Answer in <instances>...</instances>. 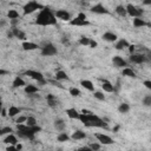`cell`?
<instances>
[{
    "mask_svg": "<svg viewBox=\"0 0 151 151\" xmlns=\"http://www.w3.org/2000/svg\"><path fill=\"white\" fill-rule=\"evenodd\" d=\"M36 24L39 26H52L57 24V17L56 14L50 9L48 7H44L40 9V13L36 19Z\"/></svg>",
    "mask_w": 151,
    "mask_h": 151,
    "instance_id": "cell-1",
    "label": "cell"
},
{
    "mask_svg": "<svg viewBox=\"0 0 151 151\" xmlns=\"http://www.w3.org/2000/svg\"><path fill=\"white\" fill-rule=\"evenodd\" d=\"M79 120L82 122L85 126L87 128H91V126H96V128H105L106 124L104 123L103 119H100L98 116H96L93 112L91 113H80V117H79Z\"/></svg>",
    "mask_w": 151,
    "mask_h": 151,
    "instance_id": "cell-2",
    "label": "cell"
},
{
    "mask_svg": "<svg viewBox=\"0 0 151 151\" xmlns=\"http://www.w3.org/2000/svg\"><path fill=\"white\" fill-rule=\"evenodd\" d=\"M44 6L40 5L39 3H37L36 0H31V1H28L24 8H23V12H24V15H27V14H31L33 12H36L37 9H43Z\"/></svg>",
    "mask_w": 151,
    "mask_h": 151,
    "instance_id": "cell-3",
    "label": "cell"
},
{
    "mask_svg": "<svg viewBox=\"0 0 151 151\" xmlns=\"http://www.w3.org/2000/svg\"><path fill=\"white\" fill-rule=\"evenodd\" d=\"M25 74H26L27 77H30V78H32V79L37 80V82L40 83V84H45V83H46L45 79H44L43 73H40V72H38V71H33V70H27V71L25 72Z\"/></svg>",
    "mask_w": 151,
    "mask_h": 151,
    "instance_id": "cell-4",
    "label": "cell"
},
{
    "mask_svg": "<svg viewBox=\"0 0 151 151\" xmlns=\"http://www.w3.org/2000/svg\"><path fill=\"white\" fill-rule=\"evenodd\" d=\"M126 11H128V14L130 17H132V18H138V17H142L143 15V11H142V9L136 7L132 4H129L126 6Z\"/></svg>",
    "mask_w": 151,
    "mask_h": 151,
    "instance_id": "cell-5",
    "label": "cell"
},
{
    "mask_svg": "<svg viewBox=\"0 0 151 151\" xmlns=\"http://www.w3.org/2000/svg\"><path fill=\"white\" fill-rule=\"evenodd\" d=\"M57 47L53 44H46L43 48H42V54L45 57H51V56H56L57 54Z\"/></svg>",
    "mask_w": 151,
    "mask_h": 151,
    "instance_id": "cell-6",
    "label": "cell"
},
{
    "mask_svg": "<svg viewBox=\"0 0 151 151\" xmlns=\"http://www.w3.org/2000/svg\"><path fill=\"white\" fill-rule=\"evenodd\" d=\"M96 138L98 139V142L100 144H104V145H110V144H113V139L104 134H96Z\"/></svg>",
    "mask_w": 151,
    "mask_h": 151,
    "instance_id": "cell-7",
    "label": "cell"
},
{
    "mask_svg": "<svg viewBox=\"0 0 151 151\" xmlns=\"http://www.w3.org/2000/svg\"><path fill=\"white\" fill-rule=\"evenodd\" d=\"M91 12L96 14H110V11L103 5V4H97L91 7Z\"/></svg>",
    "mask_w": 151,
    "mask_h": 151,
    "instance_id": "cell-8",
    "label": "cell"
},
{
    "mask_svg": "<svg viewBox=\"0 0 151 151\" xmlns=\"http://www.w3.org/2000/svg\"><path fill=\"white\" fill-rule=\"evenodd\" d=\"M56 17L60 20H63V21H70L71 20V14H70L66 9H58L56 11Z\"/></svg>",
    "mask_w": 151,
    "mask_h": 151,
    "instance_id": "cell-9",
    "label": "cell"
},
{
    "mask_svg": "<svg viewBox=\"0 0 151 151\" xmlns=\"http://www.w3.org/2000/svg\"><path fill=\"white\" fill-rule=\"evenodd\" d=\"M68 23H70V25H72V26H89L90 25V23L87 21V20H84L82 18H79L78 15L74 19H71Z\"/></svg>",
    "mask_w": 151,
    "mask_h": 151,
    "instance_id": "cell-10",
    "label": "cell"
},
{
    "mask_svg": "<svg viewBox=\"0 0 151 151\" xmlns=\"http://www.w3.org/2000/svg\"><path fill=\"white\" fill-rule=\"evenodd\" d=\"M146 60L144 54H134L131 53V57H130V62L135 63V64H142Z\"/></svg>",
    "mask_w": 151,
    "mask_h": 151,
    "instance_id": "cell-11",
    "label": "cell"
},
{
    "mask_svg": "<svg viewBox=\"0 0 151 151\" xmlns=\"http://www.w3.org/2000/svg\"><path fill=\"white\" fill-rule=\"evenodd\" d=\"M112 63H113V65L116 67H125V66H128V63L120 56H115L112 58Z\"/></svg>",
    "mask_w": 151,
    "mask_h": 151,
    "instance_id": "cell-12",
    "label": "cell"
},
{
    "mask_svg": "<svg viewBox=\"0 0 151 151\" xmlns=\"http://www.w3.org/2000/svg\"><path fill=\"white\" fill-rule=\"evenodd\" d=\"M12 33H13V36H14L15 38H18V39H20V40H25V39H26V34L21 31V30H19V28L15 27V26H12Z\"/></svg>",
    "mask_w": 151,
    "mask_h": 151,
    "instance_id": "cell-13",
    "label": "cell"
},
{
    "mask_svg": "<svg viewBox=\"0 0 151 151\" xmlns=\"http://www.w3.org/2000/svg\"><path fill=\"white\" fill-rule=\"evenodd\" d=\"M3 142L5 143V144H9V145H17L18 144V139H17V137L14 136V135H12V134H9Z\"/></svg>",
    "mask_w": 151,
    "mask_h": 151,
    "instance_id": "cell-14",
    "label": "cell"
},
{
    "mask_svg": "<svg viewBox=\"0 0 151 151\" xmlns=\"http://www.w3.org/2000/svg\"><path fill=\"white\" fill-rule=\"evenodd\" d=\"M71 138L73 140H80V139H84L86 138V134L84 131H82V130H77V131H74L71 136Z\"/></svg>",
    "mask_w": 151,
    "mask_h": 151,
    "instance_id": "cell-15",
    "label": "cell"
},
{
    "mask_svg": "<svg viewBox=\"0 0 151 151\" xmlns=\"http://www.w3.org/2000/svg\"><path fill=\"white\" fill-rule=\"evenodd\" d=\"M39 46L32 42H24L23 43V48L25 51H33V50H37Z\"/></svg>",
    "mask_w": 151,
    "mask_h": 151,
    "instance_id": "cell-16",
    "label": "cell"
},
{
    "mask_svg": "<svg viewBox=\"0 0 151 151\" xmlns=\"http://www.w3.org/2000/svg\"><path fill=\"white\" fill-rule=\"evenodd\" d=\"M129 46H130V44H129V42L126 39H120V40H118V43L115 45V48L116 50H124V48H126Z\"/></svg>",
    "mask_w": 151,
    "mask_h": 151,
    "instance_id": "cell-17",
    "label": "cell"
},
{
    "mask_svg": "<svg viewBox=\"0 0 151 151\" xmlns=\"http://www.w3.org/2000/svg\"><path fill=\"white\" fill-rule=\"evenodd\" d=\"M66 115L71 118V119H79V117H80V113L77 111L76 109H67L66 110Z\"/></svg>",
    "mask_w": 151,
    "mask_h": 151,
    "instance_id": "cell-18",
    "label": "cell"
},
{
    "mask_svg": "<svg viewBox=\"0 0 151 151\" xmlns=\"http://www.w3.org/2000/svg\"><path fill=\"white\" fill-rule=\"evenodd\" d=\"M80 85H82L84 89H86L87 91H91V92H93L95 91V85L92 84V82H90V80H82L80 82Z\"/></svg>",
    "mask_w": 151,
    "mask_h": 151,
    "instance_id": "cell-19",
    "label": "cell"
},
{
    "mask_svg": "<svg viewBox=\"0 0 151 151\" xmlns=\"http://www.w3.org/2000/svg\"><path fill=\"white\" fill-rule=\"evenodd\" d=\"M102 87L105 92H113L115 91V86L109 82V80H103V84H102Z\"/></svg>",
    "mask_w": 151,
    "mask_h": 151,
    "instance_id": "cell-20",
    "label": "cell"
},
{
    "mask_svg": "<svg viewBox=\"0 0 151 151\" xmlns=\"http://www.w3.org/2000/svg\"><path fill=\"white\" fill-rule=\"evenodd\" d=\"M117 38H118V37H117L115 33H112V32H105V33L103 34V39L106 40V42H110V43L116 42Z\"/></svg>",
    "mask_w": 151,
    "mask_h": 151,
    "instance_id": "cell-21",
    "label": "cell"
},
{
    "mask_svg": "<svg viewBox=\"0 0 151 151\" xmlns=\"http://www.w3.org/2000/svg\"><path fill=\"white\" fill-rule=\"evenodd\" d=\"M123 76L125 77H129V78H136V73L132 68H130V67H124L123 68Z\"/></svg>",
    "mask_w": 151,
    "mask_h": 151,
    "instance_id": "cell-22",
    "label": "cell"
},
{
    "mask_svg": "<svg viewBox=\"0 0 151 151\" xmlns=\"http://www.w3.org/2000/svg\"><path fill=\"white\" fill-rule=\"evenodd\" d=\"M148 23L144 21V19H142V17H138V18H135L134 19V26L135 27H144L146 26Z\"/></svg>",
    "mask_w": 151,
    "mask_h": 151,
    "instance_id": "cell-23",
    "label": "cell"
},
{
    "mask_svg": "<svg viewBox=\"0 0 151 151\" xmlns=\"http://www.w3.org/2000/svg\"><path fill=\"white\" fill-rule=\"evenodd\" d=\"M38 91H39V89L37 86H34V85H26L25 86V92L27 95H34Z\"/></svg>",
    "mask_w": 151,
    "mask_h": 151,
    "instance_id": "cell-24",
    "label": "cell"
},
{
    "mask_svg": "<svg viewBox=\"0 0 151 151\" xmlns=\"http://www.w3.org/2000/svg\"><path fill=\"white\" fill-rule=\"evenodd\" d=\"M21 86H25V82H24V79L23 78H20L19 76L14 78L13 80V87L17 89V87H21Z\"/></svg>",
    "mask_w": 151,
    "mask_h": 151,
    "instance_id": "cell-25",
    "label": "cell"
},
{
    "mask_svg": "<svg viewBox=\"0 0 151 151\" xmlns=\"http://www.w3.org/2000/svg\"><path fill=\"white\" fill-rule=\"evenodd\" d=\"M56 79L57 80H68V76L66 74V72H64L63 70H59L56 73Z\"/></svg>",
    "mask_w": 151,
    "mask_h": 151,
    "instance_id": "cell-26",
    "label": "cell"
},
{
    "mask_svg": "<svg viewBox=\"0 0 151 151\" xmlns=\"http://www.w3.org/2000/svg\"><path fill=\"white\" fill-rule=\"evenodd\" d=\"M116 13L120 17H125L128 14V11H126V7H124L123 5H118L116 7Z\"/></svg>",
    "mask_w": 151,
    "mask_h": 151,
    "instance_id": "cell-27",
    "label": "cell"
},
{
    "mask_svg": "<svg viewBox=\"0 0 151 151\" xmlns=\"http://www.w3.org/2000/svg\"><path fill=\"white\" fill-rule=\"evenodd\" d=\"M19 113H20V109L19 107H17L14 105L9 106V109H8V116L9 117H14V116H17Z\"/></svg>",
    "mask_w": 151,
    "mask_h": 151,
    "instance_id": "cell-28",
    "label": "cell"
},
{
    "mask_svg": "<svg viewBox=\"0 0 151 151\" xmlns=\"http://www.w3.org/2000/svg\"><path fill=\"white\" fill-rule=\"evenodd\" d=\"M54 128L58 130V131H63V130L65 129V123L63 119H57L54 122Z\"/></svg>",
    "mask_w": 151,
    "mask_h": 151,
    "instance_id": "cell-29",
    "label": "cell"
},
{
    "mask_svg": "<svg viewBox=\"0 0 151 151\" xmlns=\"http://www.w3.org/2000/svg\"><path fill=\"white\" fill-rule=\"evenodd\" d=\"M47 104L51 107L57 106V98L53 95H47Z\"/></svg>",
    "mask_w": 151,
    "mask_h": 151,
    "instance_id": "cell-30",
    "label": "cell"
},
{
    "mask_svg": "<svg viewBox=\"0 0 151 151\" xmlns=\"http://www.w3.org/2000/svg\"><path fill=\"white\" fill-rule=\"evenodd\" d=\"M118 111H119L120 113H128V112L130 111V105L126 104V103L120 104V105L118 106Z\"/></svg>",
    "mask_w": 151,
    "mask_h": 151,
    "instance_id": "cell-31",
    "label": "cell"
},
{
    "mask_svg": "<svg viewBox=\"0 0 151 151\" xmlns=\"http://www.w3.org/2000/svg\"><path fill=\"white\" fill-rule=\"evenodd\" d=\"M58 139V142H67V140L70 139V136L66 134V132H60L57 137Z\"/></svg>",
    "mask_w": 151,
    "mask_h": 151,
    "instance_id": "cell-32",
    "label": "cell"
},
{
    "mask_svg": "<svg viewBox=\"0 0 151 151\" xmlns=\"http://www.w3.org/2000/svg\"><path fill=\"white\" fill-rule=\"evenodd\" d=\"M7 17L9 20H12V19H18L19 18V13L15 11V9H9L8 13H7Z\"/></svg>",
    "mask_w": 151,
    "mask_h": 151,
    "instance_id": "cell-33",
    "label": "cell"
},
{
    "mask_svg": "<svg viewBox=\"0 0 151 151\" xmlns=\"http://www.w3.org/2000/svg\"><path fill=\"white\" fill-rule=\"evenodd\" d=\"M90 42H91V39L87 37H80L79 39V44L83 46H90Z\"/></svg>",
    "mask_w": 151,
    "mask_h": 151,
    "instance_id": "cell-34",
    "label": "cell"
},
{
    "mask_svg": "<svg viewBox=\"0 0 151 151\" xmlns=\"http://www.w3.org/2000/svg\"><path fill=\"white\" fill-rule=\"evenodd\" d=\"M26 124L30 125V126H34V125H37V119L34 117H32V116H30V117H27Z\"/></svg>",
    "mask_w": 151,
    "mask_h": 151,
    "instance_id": "cell-35",
    "label": "cell"
},
{
    "mask_svg": "<svg viewBox=\"0 0 151 151\" xmlns=\"http://www.w3.org/2000/svg\"><path fill=\"white\" fill-rule=\"evenodd\" d=\"M11 132H12V128H9V126H5V128H3L1 130H0V136L9 135Z\"/></svg>",
    "mask_w": 151,
    "mask_h": 151,
    "instance_id": "cell-36",
    "label": "cell"
},
{
    "mask_svg": "<svg viewBox=\"0 0 151 151\" xmlns=\"http://www.w3.org/2000/svg\"><path fill=\"white\" fill-rule=\"evenodd\" d=\"M70 95H71L72 97H79L82 93H80V91L77 87H71V89H70Z\"/></svg>",
    "mask_w": 151,
    "mask_h": 151,
    "instance_id": "cell-37",
    "label": "cell"
},
{
    "mask_svg": "<svg viewBox=\"0 0 151 151\" xmlns=\"http://www.w3.org/2000/svg\"><path fill=\"white\" fill-rule=\"evenodd\" d=\"M93 96H95V98H97L98 100H105V96H104V93L99 92V91H96V92L93 93Z\"/></svg>",
    "mask_w": 151,
    "mask_h": 151,
    "instance_id": "cell-38",
    "label": "cell"
},
{
    "mask_svg": "<svg viewBox=\"0 0 151 151\" xmlns=\"http://www.w3.org/2000/svg\"><path fill=\"white\" fill-rule=\"evenodd\" d=\"M143 104L145 106H151V96H146L143 99Z\"/></svg>",
    "mask_w": 151,
    "mask_h": 151,
    "instance_id": "cell-39",
    "label": "cell"
},
{
    "mask_svg": "<svg viewBox=\"0 0 151 151\" xmlns=\"http://www.w3.org/2000/svg\"><path fill=\"white\" fill-rule=\"evenodd\" d=\"M26 120H27V117H25V116H20V117L15 120V123H17V124H24V123H26Z\"/></svg>",
    "mask_w": 151,
    "mask_h": 151,
    "instance_id": "cell-40",
    "label": "cell"
},
{
    "mask_svg": "<svg viewBox=\"0 0 151 151\" xmlns=\"http://www.w3.org/2000/svg\"><path fill=\"white\" fill-rule=\"evenodd\" d=\"M89 146H90V149L93 150V151H95V150H99V149H100V144H98V143H91Z\"/></svg>",
    "mask_w": 151,
    "mask_h": 151,
    "instance_id": "cell-41",
    "label": "cell"
},
{
    "mask_svg": "<svg viewBox=\"0 0 151 151\" xmlns=\"http://www.w3.org/2000/svg\"><path fill=\"white\" fill-rule=\"evenodd\" d=\"M31 128H32V130H33L34 134H37V132H39V131H42V128L38 126V125H34V126H31Z\"/></svg>",
    "mask_w": 151,
    "mask_h": 151,
    "instance_id": "cell-42",
    "label": "cell"
},
{
    "mask_svg": "<svg viewBox=\"0 0 151 151\" xmlns=\"http://www.w3.org/2000/svg\"><path fill=\"white\" fill-rule=\"evenodd\" d=\"M143 85L146 87V89H149V90H151V80H145V82L143 83Z\"/></svg>",
    "mask_w": 151,
    "mask_h": 151,
    "instance_id": "cell-43",
    "label": "cell"
},
{
    "mask_svg": "<svg viewBox=\"0 0 151 151\" xmlns=\"http://www.w3.org/2000/svg\"><path fill=\"white\" fill-rule=\"evenodd\" d=\"M97 46H98L97 42H95V40H92V39H91V42H90V47H91V48H96Z\"/></svg>",
    "mask_w": 151,
    "mask_h": 151,
    "instance_id": "cell-44",
    "label": "cell"
},
{
    "mask_svg": "<svg viewBox=\"0 0 151 151\" xmlns=\"http://www.w3.org/2000/svg\"><path fill=\"white\" fill-rule=\"evenodd\" d=\"M7 115H8V110H6V109H3V110H1V117H4V118H5Z\"/></svg>",
    "mask_w": 151,
    "mask_h": 151,
    "instance_id": "cell-45",
    "label": "cell"
},
{
    "mask_svg": "<svg viewBox=\"0 0 151 151\" xmlns=\"http://www.w3.org/2000/svg\"><path fill=\"white\" fill-rule=\"evenodd\" d=\"M7 73H9L8 71H5V70H0V76H5V74H7Z\"/></svg>",
    "mask_w": 151,
    "mask_h": 151,
    "instance_id": "cell-46",
    "label": "cell"
},
{
    "mask_svg": "<svg viewBox=\"0 0 151 151\" xmlns=\"http://www.w3.org/2000/svg\"><path fill=\"white\" fill-rule=\"evenodd\" d=\"M78 17H79V18H82V19H84V20H86V15H85L84 13H82V12H80V13L78 14Z\"/></svg>",
    "mask_w": 151,
    "mask_h": 151,
    "instance_id": "cell-47",
    "label": "cell"
},
{
    "mask_svg": "<svg viewBox=\"0 0 151 151\" xmlns=\"http://www.w3.org/2000/svg\"><path fill=\"white\" fill-rule=\"evenodd\" d=\"M129 51L132 53V52L135 51V46H134V45H130V46H129Z\"/></svg>",
    "mask_w": 151,
    "mask_h": 151,
    "instance_id": "cell-48",
    "label": "cell"
},
{
    "mask_svg": "<svg viewBox=\"0 0 151 151\" xmlns=\"http://www.w3.org/2000/svg\"><path fill=\"white\" fill-rule=\"evenodd\" d=\"M18 21H19V19H12V20H11V23H12V25H13V26H14V25H17V23H18Z\"/></svg>",
    "mask_w": 151,
    "mask_h": 151,
    "instance_id": "cell-49",
    "label": "cell"
},
{
    "mask_svg": "<svg viewBox=\"0 0 151 151\" xmlns=\"http://www.w3.org/2000/svg\"><path fill=\"white\" fill-rule=\"evenodd\" d=\"M144 5H151V0H143Z\"/></svg>",
    "mask_w": 151,
    "mask_h": 151,
    "instance_id": "cell-50",
    "label": "cell"
},
{
    "mask_svg": "<svg viewBox=\"0 0 151 151\" xmlns=\"http://www.w3.org/2000/svg\"><path fill=\"white\" fill-rule=\"evenodd\" d=\"M15 148H17V150H20V149H23V145L21 144H17Z\"/></svg>",
    "mask_w": 151,
    "mask_h": 151,
    "instance_id": "cell-51",
    "label": "cell"
},
{
    "mask_svg": "<svg viewBox=\"0 0 151 151\" xmlns=\"http://www.w3.org/2000/svg\"><path fill=\"white\" fill-rule=\"evenodd\" d=\"M150 58H151V56H150Z\"/></svg>",
    "mask_w": 151,
    "mask_h": 151,
    "instance_id": "cell-52",
    "label": "cell"
}]
</instances>
